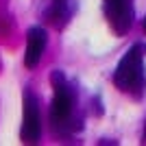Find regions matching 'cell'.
Segmentation results:
<instances>
[{
	"label": "cell",
	"mask_w": 146,
	"mask_h": 146,
	"mask_svg": "<svg viewBox=\"0 0 146 146\" xmlns=\"http://www.w3.org/2000/svg\"><path fill=\"white\" fill-rule=\"evenodd\" d=\"M142 57H144V48L137 44L120 59V63L116 68V74H113V83L122 92H133L135 96L142 94V87H144Z\"/></svg>",
	"instance_id": "1"
},
{
	"label": "cell",
	"mask_w": 146,
	"mask_h": 146,
	"mask_svg": "<svg viewBox=\"0 0 146 146\" xmlns=\"http://www.w3.org/2000/svg\"><path fill=\"white\" fill-rule=\"evenodd\" d=\"M50 81H52V90H55L50 118L55 122V127H63L72 116V92H70V85L66 83V76L61 72H52Z\"/></svg>",
	"instance_id": "2"
},
{
	"label": "cell",
	"mask_w": 146,
	"mask_h": 146,
	"mask_svg": "<svg viewBox=\"0 0 146 146\" xmlns=\"http://www.w3.org/2000/svg\"><path fill=\"white\" fill-rule=\"evenodd\" d=\"M105 13H107L109 24L113 26V31L118 35H124L133 24L131 0H105Z\"/></svg>",
	"instance_id": "3"
},
{
	"label": "cell",
	"mask_w": 146,
	"mask_h": 146,
	"mask_svg": "<svg viewBox=\"0 0 146 146\" xmlns=\"http://www.w3.org/2000/svg\"><path fill=\"white\" fill-rule=\"evenodd\" d=\"M39 133H42V118H39L37 98L31 92H26L24 94V116H22V140L37 142Z\"/></svg>",
	"instance_id": "4"
},
{
	"label": "cell",
	"mask_w": 146,
	"mask_h": 146,
	"mask_svg": "<svg viewBox=\"0 0 146 146\" xmlns=\"http://www.w3.org/2000/svg\"><path fill=\"white\" fill-rule=\"evenodd\" d=\"M46 44H48V35H46L44 29L35 26V29L29 31V35H26V52H24V66L26 68H35L42 61Z\"/></svg>",
	"instance_id": "5"
},
{
	"label": "cell",
	"mask_w": 146,
	"mask_h": 146,
	"mask_svg": "<svg viewBox=\"0 0 146 146\" xmlns=\"http://www.w3.org/2000/svg\"><path fill=\"white\" fill-rule=\"evenodd\" d=\"M144 142H146V129H144Z\"/></svg>",
	"instance_id": "6"
},
{
	"label": "cell",
	"mask_w": 146,
	"mask_h": 146,
	"mask_svg": "<svg viewBox=\"0 0 146 146\" xmlns=\"http://www.w3.org/2000/svg\"><path fill=\"white\" fill-rule=\"evenodd\" d=\"M144 31H146V18H144Z\"/></svg>",
	"instance_id": "7"
}]
</instances>
